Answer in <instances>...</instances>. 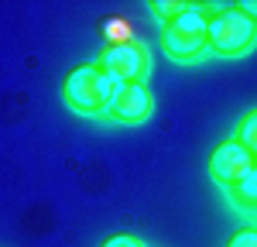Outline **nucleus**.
<instances>
[{
    "label": "nucleus",
    "mask_w": 257,
    "mask_h": 247,
    "mask_svg": "<svg viewBox=\"0 0 257 247\" xmlns=\"http://www.w3.org/2000/svg\"><path fill=\"white\" fill-rule=\"evenodd\" d=\"M185 7H189L185 0H151V11H155V14H158L165 24H168V21H175L178 14L185 11Z\"/></svg>",
    "instance_id": "nucleus-10"
},
{
    "label": "nucleus",
    "mask_w": 257,
    "mask_h": 247,
    "mask_svg": "<svg viewBox=\"0 0 257 247\" xmlns=\"http://www.w3.org/2000/svg\"><path fill=\"white\" fill-rule=\"evenodd\" d=\"M99 65H103L120 86H131V82H144V79H148L151 55H148V45H144V41L106 45V48L99 52Z\"/></svg>",
    "instance_id": "nucleus-4"
},
{
    "label": "nucleus",
    "mask_w": 257,
    "mask_h": 247,
    "mask_svg": "<svg viewBox=\"0 0 257 247\" xmlns=\"http://www.w3.org/2000/svg\"><path fill=\"white\" fill-rule=\"evenodd\" d=\"M254 165H257V158L237 141V138L216 144V148L209 151V175H213L219 185H226V189H233Z\"/></svg>",
    "instance_id": "nucleus-5"
},
{
    "label": "nucleus",
    "mask_w": 257,
    "mask_h": 247,
    "mask_svg": "<svg viewBox=\"0 0 257 247\" xmlns=\"http://www.w3.org/2000/svg\"><path fill=\"white\" fill-rule=\"evenodd\" d=\"M155 110V96L148 89V82H131V86H117V96L110 106V117L120 124H141L151 117Z\"/></svg>",
    "instance_id": "nucleus-6"
},
{
    "label": "nucleus",
    "mask_w": 257,
    "mask_h": 247,
    "mask_svg": "<svg viewBox=\"0 0 257 247\" xmlns=\"http://www.w3.org/2000/svg\"><path fill=\"white\" fill-rule=\"evenodd\" d=\"M237 7H240V11H243L250 21H257V0H240Z\"/></svg>",
    "instance_id": "nucleus-13"
},
{
    "label": "nucleus",
    "mask_w": 257,
    "mask_h": 247,
    "mask_svg": "<svg viewBox=\"0 0 257 247\" xmlns=\"http://www.w3.org/2000/svg\"><path fill=\"white\" fill-rule=\"evenodd\" d=\"M106 35H110V45L138 41V38H134V24H131V18H113L110 24H106Z\"/></svg>",
    "instance_id": "nucleus-9"
},
{
    "label": "nucleus",
    "mask_w": 257,
    "mask_h": 247,
    "mask_svg": "<svg viewBox=\"0 0 257 247\" xmlns=\"http://www.w3.org/2000/svg\"><path fill=\"white\" fill-rule=\"evenodd\" d=\"M117 86L120 82L99 62L96 65L86 62V65L69 69V76L62 79V96H65V103L72 110H79V113H110L113 96H117Z\"/></svg>",
    "instance_id": "nucleus-1"
},
{
    "label": "nucleus",
    "mask_w": 257,
    "mask_h": 247,
    "mask_svg": "<svg viewBox=\"0 0 257 247\" xmlns=\"http://www.w3.org/2000/svg\"><path fill=\"white\" fill-rule=\"evenodd\" d=\"M233 138H237V141H240V144H243V148H247V151H250V155L257 158V106L250 110V113H243V117H240L237 134H233Z\"/></svg>",
    "instance_id": "nucleus-8"
},
{
    "label": "nucleus",
    "mask_w": 257,
    "mask_h": 247,
    "mask_svg": "<svg viewBox=\"0 0 257 247\" xmlns=\"http://www.w3.org/2000/svg\"><path fill=\"white\" fill-rule=\"evenodd\" d=\"M103 247H144V244H141L134 233H113V237L103 240Z\"/></svg>",
    "instance_id": "nucleus-12"
},
{
    "label": "nucleus",
    "mask_w": 257,
    "mask_h": 247,
    "mask_svg": "<svg viewBox=\"0 0 257 247\" xmlns=\"http://www.w3.org/2000/svg\"><path fill=\"white\" fill-rule=\"evenodd\" d=\"M230 196H233V203H237L240 209H257V165L230 189Z\"/></svg>",
    "instance_id": "nucleus-7"
},
{
    "label": "nucleus",
    "mask_w": 257,
    "mask_h": 247,
    "mask_svg": "<svg viewBox=\"0 0 257 247\" xmlns=\"http://www.w3.org/2000/svg\"><path fill=\"white\" fill-rule=\"evenodd\" d=\"M226 247H257V226H240L226 240Z\"/></svg>",
    "instance_id": "nucleus-11"
},
{
    "label": "nucleus",
    "mask_w": 257,
    "mask_h": 247,
    "mask_svg": "<svg viewBox=\"0 0 257 247\" xmlns=\"http://www.w3.org/2000/svg\"><path fill=\"white\" fill-rule=\"evenodd\" d=\"M209 18H213V7L189 4L175 21L161 28V48L178 62L199 59L209 48Z\"/></svg>",
    "instance_id": "nucleus-2"
},
{
    "label": "nucleus",
    "mask_w": 257,
    "mask_h": 247,
    "mask_svg": "<svg viewBox=\"0 0 257 247\" xmlns=\"http://www.w3.org/2000/svg\"><path fill=\"white\" fill-rule=\"evenodd\" d=\"M254 41H257V21H250L237 4L213 7V18H209V52L230 59V55L250 52Z\"/></svg>",
    "instance_id": "nucleus-3"
}]
</instances>
